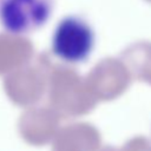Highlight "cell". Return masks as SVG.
Listing matches in <instances>:
<instances>
[{
	"mask_svg": "<svg viewBox=\"0 0 151 151\" xmlns=\"http://www.w3.org/2000/svg\"><path fill=\"white\" fill-rule=\"evenodd\" d=\"M96 44L92 26L79 15L64 17L54 27L51 39L53 54L68 64L84 63Z\"/></svg>",
	"mask_w": 151,
	"mask_h": 151,
	"instance_id": "obj_1",
	"label": "cell"
},
{
	"mask_svg": "<svg viewBox=\"0 0 151 151\" xmlns=\"http://www.w3.org/2000/svg\"><path fill=\"white\" fill-rule=\"evenodd\" d=\"M54 0H0V26L12 35H27L51 19Z\"/></svg>",
	"mask_w": 151,
	"mask_h": 151,
	"instance_id": "obj_2",
	"label": "cell"
}]
</instances>
